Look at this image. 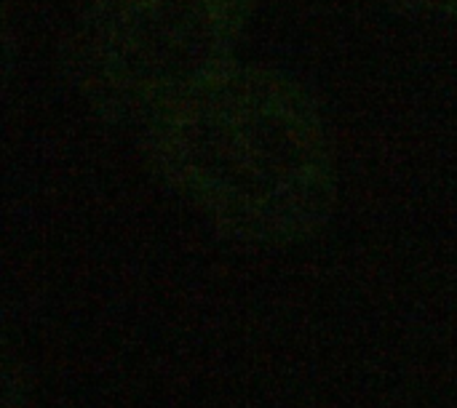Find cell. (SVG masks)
I'll list each match as a JSON object with an SVG mask.
<instances>
[{
	"mask_svg": "<svg viewBox=\"0 0 457 408\" xmlns=\"http://www.w3.org/2000/svg\"><path fill=\"white\" fill-rule=\"evenodd\" d=\"M257 0H86L59 67L102 120L145 128L236 61Z\"/></svg>",
	"mask_w": 457,
	"mask_h": 408,
	"instance_id": "7a4b0ae2",
	"label": "cell"
},
{
	"mask_svg": "<svg viewBox=\"0 0 457 408\" xmlns=\"http://www.w3.org/2000/svg\"><path fill=\"white\" fill-rule=\"evenodd\" d=\"M137 136L150 168L230 238L300 241L332 211L324 115L284 69L236 59Z\"/></svg>",
	"mask_w": 457,
	"mask_h": 408,
	"instance_id": "6da1fadb",
	"label": "cell"
},
{
	"mask_svg": "<svg viewBox=\"0 0 457 408\" xmlns=\"http://www.w3.org/2000/svg\"><path fill=\"white\" fill-rule=\"evenodd\" d=\"M399 16L457 24V0H378Z\"/></svg>",
	"mask_w": 457,
	"mask_h": 408,
	"instance_id": "3957f363",
	"label": "cell"
}]
</instances>
